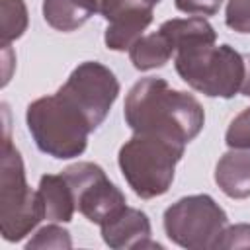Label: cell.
<instances>
[{
  "mask_svg": "<svg viewBox=\"0 0 250 250\" xmlns=\"http://www.w3.org/2000/svg\"><path fill=\"white\" fill-rule=\"evenodd\" d=\"M125 123L133 133H154L188 145L203 125V105L188 92L174 90L164 78L145 76L125 96Z\"/></svg>",
  "mask_w": 250,
  "mask_h": 250,
  "instance_id": "cell-1",
  "label": "cell"
},
{
  "mask_svg": "<svg viewBox=\"0 0 250 250\" xmlns=\"http://www.w3.org/2000/svg\"><path fill=\"white\" fill-rule=\"evenodd\" d=\"M186 145L154 133H133L117 154L119 170L129 188L141 199L164 195L176 174V164L182 160Z\"/></svg>",
  "mask_w": 250,
  "mask_h": 250,
  "instance_id": "cell-2",
  "label": "cell"
},
{
  "mask_svg": "<svg viewBox=\"0 0 250 250\" xmlns=\"http://www.w3.org/2000/svg\"><path fill=\"white\" fill-rule=\"evenodd\" d=\"M25 123L35 146L59 160L80 156L94 131L86 115L59 92L33 100L25 109Z\"/></svg>",
  "mask_w": 250,
  "mask_h": 250,
  "instance_id": "cell-3",
  "label": "cell"
},
{
  "mask_svg": "<svg viewBox=\"0 0 250 250\" xmlns=\"http://www.w3.org/2000/svg\"><path fill=\"white\" fill-rule=\"evenodd\" d=\"M180 78L207 98H234L246 78V61L230 45H195L174 53Z\"/></svg>",
  "mask_w": 250,
  "mask_h": 250,
  "instance_id": "cell-4",
  "label": "cell"
},
{
  "mask_svg": "<svg viewBox=\"0 0 250 250\" xmlns=\"http://www.w3.org/2000/svg\"><path fill=\"white\" fill-rule=\"evenodd\" d=\"M45 219V207L39 191L25 180V168L20 150L4 139L0 162V230L8 242L25 238Z\"/></svg>",
  "mask_w": 250,
  "mask_h": 250,
  "instance_id": "cell-5",
  "label": "cell"
},
{
  "mask_svg": "<svg viewBox=\"0 0 250 250\" xmlns=\"http://www.w3.org/2000/svg\"><path fill=\"white\" fill-rule=\"evenodd\" d=\"M166 236L188 250L215 248L229 217L225 209L207 193L180 197L162 217Z\"/></svg>",
  "mask_w": 250,
  "mask_h": 250,
  "instance_id": "cell-6",
  "label": "cell"
},
{
  "mask_svg": "<svg viewBox=\"0 0 250 250\" xmlns=\"http://www.w3.org/2000/svg\"><path fill=\"white\" fill-rule=\"evenodd\" d=\"M57 92L74 104L96 131L105 121L119 96V80L105 64L98 61H84L70 72Z\"/></svg>",
  "mask_w": 250,
  "mask_h": 250,
  "instance_id": "cell-7",
  "label": "cell"
},
{
  "mask_svg": "<svg viewBox=\"0 0 250 250\" xmlns=\"http://www.w3.org/2000/svg\"><path fill=\"white\" fill-rule=\"evenodd\" d=\"M61 174L74 193L76 211L82 213L90 223L104 225L127 207L123 191L109 182L100 164L76 162L64 168Z\"/></svg>",
  "mask_w": 250,
  "mask_h": 250,
  "instance_id": "cell-8",
  "label": "cell"
},
{
  "mask_svg": "<svg viewBox=\"0 0 250 250\" xmlns=\"http://www.w3.org/2000/svg\"><path fill=\"white\" fill-rule=\"evenodd\" d=\"M100 230H102L104 242L115 250L162 248L158 242H154L150 238L152 229H150V221H148L146 213H143L141 209L129 207V205L123 211H119L115 217H111L109 221L100 225Z\"/></svg>",
  "mask_w": 250,
  "mask_h": 250,
  "instance_id": "cell-9",
  "label": "cell"
},
{
  "mask_svg": "<svg viewBox=\"0 0 250 250\" xmlns=\"http://www.w3.org/2000/svg\"><path fill=\"white\" fill-rule=\"evenodd\" d=\"M154 8L146 4H135L107 21L105 27V47L111 51H129L133 43L143 37V31L152 23Z\"/></svg>",
  "mask_w": 250,
  "mask_h": 250,
  "instance_id": "cell-10",
  "label": "cell"
},
{
  "mask_svg": "<svg viewBox=\"0 0 250 250\" xmlns=\"http://www.w3.org/2000/svg\"><path fill=\"white\" fill-rule=\"evenodd\" d=\"M215 184L230 199L250 197V150L230 148L215 166Z\"/></svg>",
  "mask_w": 250,
  "mask_h": 250,
  "instance_id": "cell-11",
  "label": "cell"
},
{
  "mask_svg": "<svg viewBox=\"0 0 250 250\" xmlns=\"http://www.w3.org/2000/svg\"><path fill=\"white\" fill-rule=\"evenodd\" d=\"M41 10L47 25L68 33L82 27L96 12H100V0H43Z\"/></svg>",
  "mask_w": 250,
  "mask_h": 250,
  "instance_id": "cell-12",
  "label": "cell"
},
{
  "mask_svg": "<svg viewBox=\"0 0 250 250\" xmlns=\"http://www.w3.org/2000/svg\"><path fill=\"white\" fill-rule=\"evenodd\" d=\"M45 207V219L51 223H70L76 211L74 193L62 174H43L37 186Z\"/></svg>",
  "mask_w": 250,
  "mask_h": 250,
  "instance_id": "cell-13",
  "label": "cell"
},
{
  "mask_svg": "<svg viewBox=\"0 0 250 250\" xmlns=\"http://www.w3.org/2000/svg\"><path fill=\"white\" fill-rule=\"evenodd\" d=\"M172 43L174 53L180 49L195 47V45H213L217 43L215 27L203 16L191 18H172L160 23L158 27Z\"/></svg>",
  "mask_w": 250,
  "mask_h": 250,
  "instance_id": "cell-14",
  "label": "cell"
},
{
  "mask_svg": "<svg viewBox=\"0 0 250 250\" xmlns=\"http://www.w3.org/2000/svg\"><path fill=\"white\" fill-rule=\"evenodd\" d=\"M172 57H174V47H172L170 39L160 29L139 37L133 43V47L129 49V59H131L133 66L141 72L160 68Z\"/></svg>",
  "mask_w": 250,
  "mask_h": 250,
  "instance_id": "cell-15",
  "label": "cell"
},
{
  "mask_svg": "<svg viewBox=\"0 0 250 250\" xmlns=\"http://www.w3.org/2000/svg\"><path fill=\"white\" fill-rule=\"evenodd\" d=\"M0 41L2 45H10L27 29V6L23 0H0Z\"/></svg>",
  "mask_w": 250,
  "mask_h": 250,
  "instance_id": "cell-16",
  "label": "cell"
},
{
  "mask_svg": "<svg viewBox=\"0 0 250 250\" xmlns=\"http://www.w3.org/2000/svg\"><path fill=\"white\" fill-rule=\"evenodd\" d=\"M70 246H72L70 232L66 229L59 227L57 223L41 227L25 244L27 250H31V248H70Z\"/></svg>",
  "mask_w": 250,
  "mask_h": 250,
  "instance_id": "cell-17",
  "label": "cell"
},
{
  "mask_svg": "<svg viewBox=\"0 0 250 250\" xmlns=\"http://www.w3.org/2000/svg\"><path fill=\"white\" fill-rule=\"evenodd\" d=\"M225 143L229 148L250 150V107L242 109L229 125L225 133Z\"/></svg>",
  "mask_w": 250,
  "mask_h": 250,
  "instance_id": "cell-18",
  "label": "cell"
},
{
  "mask_svg": "<svg viewBox=\"0 0 250 250\" xmlns=\"http://www.w3.org/2000/svg\"><path fill=\"white\" fill-rule=\"evenodd\" d=\"M225 23L236 33H250V0H229Z\"/></svg>",
  "mask_w": 250,
  "mask_h": 250,
  "instance_id": "cell-19",
  "label": "cell"
},
{
  "mask_svg": "<svg viewBox=\"0 0 250 250\" xmlns=\"http://www.w3.org/2000/svg\"><path fill=\"white\" fill-rule=\"evenodd\" d=\"M215 248H250V223L227 225Z\"/></svg>",
  "mask_w": 250,
  "mask_h": 250,
  "instance_id": "cell-20",
  "label": "cell"
},
{
  "mask_svg": "<svg viewBox=\"0 0 250 250\" xmlns=\"http://www.w3.org/2000/svg\"><path fill=\"white\" fill-rule=\"evenodd\" d=\"M223 0H174L176 10L189 16H215Z\"/></svg>",
  "mask_w": 250,
  "mask_h": 250,
  "instance_id": "cell-21",
  "label": "cell"
},
{
  "mask_svg": "<svg viewBox=\"0 0 250 250\" xmlns=\"http://www.w3.org/2000/svg\"><path fill=\"white\" fill-rule=\"evenodd\" d=\"M244 61H246V78H244V84H242L240 94L246 96V98H250V55H248Z\"/></svg>",
  "mask_w": 250,
  "mask_h": 250,
  "instance_id": "cell-22",
  "label": "cell"
},
{
  "mask_svg": "<svg viewBox=\"0 0 250 250\" xmlns=\"http://www.w3.org/2000/svg\"><path fill=\"white\" fill-rule=\"evenodd\" d=\"M143 2H145V4H148V6H152V8H154V6H156V4H158V2H160V0H143Z\"/></svg>",
  "mask_w": 250,
  "mask_h": 250,
  "instance_id": "cell-23",
  "label": "cell"
}]
</instances>
